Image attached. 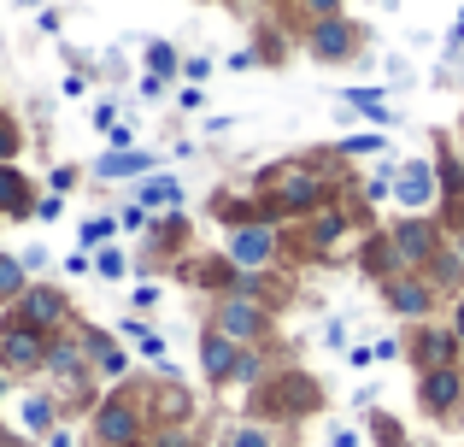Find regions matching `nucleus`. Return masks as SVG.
I'll return each instance as SVG.
<instances>
[{
    "instance_id": "nucleus-1",
    "label": "nucleus",
    "mask_w": 464,
    "mask_h": 447,
    "mask_svg": "<svg viewBox=\"0 0 464 447\" xmlns=\"http://www.w3.org/2000/svg\"><path fill=\"white\" fill-rule=\"evenodd\" d=\"M259 200L271 207V219H312L317 207H329V177L324 165L312 160H288V165H271L259 177Z\"/></svg>"
},
{
    "instance_id": "nucleus-2",
    "label": "nucleus",
    "mask_w": 464,
    "mask_h": 447,
    "mask_svg": "<svg viewBox=\"0 0 464 447\" xmlns=\"http://www.w3.org/2000/svg\"><path fill=\"white\" fill-rule=\"evenodd\" d=\"M148 394L136 383H118L89 406V442L94 447H141L148 442Z\"/></svg>"
},
{
    "instance_id": "nucleus-3",
    "label": "nucleus",
    "mask_w": 464,
    "mask_h": 447,
    "mask_svg": "<svg viewBox=\"0 0 464 447\" xmlns=\"http://www.w3.org/2000/svg\"><path fill=\"white\" fill-rule=\"evenodd\" d=\"M42 377L53 383L59 406H71V401H82V394H89L94 371H89V347H82V335H77V318H71V330L47 335V354H42Z\"/></svg>"
},
{
    "instance_id": "nucleus-4",
    "label": "nucleus",
    "mask_w": 464,
    "mask_h": 447,
    "mask_svg": "<svg viewBox=\"0 0 464 447\" xmlns=\"http://www.w3.org/2000/svg\"><path fill=\"white\" fill-rule=\"evenodd\" d=\"M206 330L229 335L236 347H265L276 330V312L271 300H247V295H218L212 312H206Z\"/></svg>"
},
{
    "instance_id": "nucleus-5",
    "label": "nucleus",
    "mask_w": 464,
    "mask_h": 447,
    "mask_svg": "<svg viewBox=\"0 0 464 447\" xmlns=\"http://www.w3.org/2000/svg\"><path fill=\"white\" fill-rule=\"evenodd\" d=\"M6 318L12 324H24V330H35V335H59V330H71V295L59 283H42V277H30L24 283V295L6 306Z\"/></svg>"
},
{
    "instance_id": "nucleus-6",
    "label": "nucleus",
    "mask_w": 464,
    "mask_h": 447,
    "mask_svg": "<svg viewBox=\"0 0 464 447\" xmlns=\"http://www.w3.org/2000/svg\"><path fill=\"white\" fill-rule=\"evenodd\" d=\"M224 259L236 271H271L283 259V229L276 224H236L224 236Z\"/></svg>"
},
{
    "instance_id": "nucleus-7",
    "label": "nucleus",
    "mask_w": 464,
    "mask_h": 447,
    "mask_svg": "<svg viewBox=\"0 0 464 447\" xmlns=\"http://www.w3.org/2000/svg\"><path fill=\"white\" fill-rule=\"evenodd\" d=\"M141 394H148V424L153 430L159 424H188V418H194V394H188V383L177 377V365H170V359L148 377V389H141Z\"/></svg>"
},
{
    "instance_id": "nucleus-8",
    "label": "nucleus",
    "mask_w": 464,
    "mask_h": 447,
    "mask_svg": "<svg viewBox=\"0 0 464 447\" xmlns=\"http://www.w3.org/2000/svg\"><path fill=\"white\" fill-rule=\"evenodd\" d=\"M42 354H47V335L24 330L0 312V377H42Z\"/></svg>"
},
{
    "instance_id": "nucleus-9",
    "label": "nucleus",
    "mask_w": 464,
    "mask_h": 447,
    "mask_svg": "<svg viewBox=\"0 0 464 447\" xmlns=\"http://www.w3.org/2000/svg\"><path fill=\"white\" fill-rule=\"evenodd\" d=\"M388 248H394L400 271H423V265L441 253V236H435V224L423 219V212H411V219H400L394 229H388Z\"/></svg>"
},
{
    "instance_id": "nucleus-10",
    "label": "nucleus",
    "mask_w": 464,
    "mask_h": 447,
    "mask_svg": "<svg viewBox=\"0 0 464 447\" xmlns=\"http://www.w3.org/2000/svg\"><path fill=\"white\" fill-rule=\"evenodd\" d=\"M306 53L324 59V65H341V59H353V53H359V24H347V18H312Z\"/></svg>"
},
{
    "instance_id": "nucleus-11",
    "label": "nucleus",
    "mask_w": 464,
    "mask_h": 447,
    "mask_svg": "<svg viewBox=\"0 0 464 447\" xmlns=\"http://www.w3.org/2000/svg\"><path fill=\"white\" fill-rule=\"evenodd\" d=\"M382 300L400 312V318H430L435 283H430V277H418V271H394V277L382 283Z\"/></svg>"
},
{
    "instance_id": "nucleus-12",
    "label": "nucleus",
    "mask_w": 464,
    "mask_h": 447,
    "mask_svg": "<svg viewBox=\"0 0 464 447\" xmlns=\"http://www.w3.org/2000/svg\"><path fill=\"white\" fill-rule=\"evenodd\" d=\"M182 283L188 288H206V295H229V288H236V265L224 259V253H188V259H182Z\"/></svg>"
},
{
    "instance_id": "nucleus-13",
    "label": "nucleus",
    "mask_w": 464,
    "mask_h": 447,
    "mask_svg": "<svg viewBox=\"0 0 464 447\" xmlns=\"http://www.w3.org/2000/svg\"><path fill=\"white\" fill-rule=\"evenodd\" d=\"M236 354H241V347L229 342V335L200 330V377L212 383V389H229V377H236Z\"/></svg>"
},
{
    "instance_id": "nucleus-14",
    "label": "nucleus",
    "mask_w": 464,
    "mask_h": 447,
    "mask_svg": "<svg viewBox=\"0 0 464 447\" xmlns=\"http://www.w3.org/2000/svg\"><path fill=\"white\" fill-rule=\"evenodd\" d=\"M394 200L406 212H423L435 200V165L430 160H411V165H400L394 171Z\"/></svg>"
},
{
    "instance_id": "nucleus-15",
    "label": "nucleus",
    "mask_w": 464,
    "mask_h": 447,
    "mask_svg": "<svg viewBox=\"0 0 464 447\" xmlns=\"http://www.w3.org/2000/svg\"><path fill=\"white\" fill-rule=\"evenodd\" d=\"M35 195H42V189H35L18 165H0V219H18V224L35 219Z\"/></svg>"
},
{
    "instance_id": "nucleus-16",
    "label": "nucleus",
    "mask_w": 464,
    "mask_h": 447,
    "mask_svg": "<svg viewBox=\"0 0 464 447\" xmlns=\"http://www.w3.org/2000/svg\"><path fill=\"white\" fill-rule=\"evenodd\" d=\"M459 394H464V383H459V371H453V365L423 371V383H418L423 413H453V406H459Z\"/></svg>"
},
{
    "instance_id": "nucleus-17",
    "label": "nucleus",
    "mask_w": 464,
    "mask_h": 447,
    "mask_svg": "<svg viewBox=\"0 0 464 447\" xmlns=\"http://www.w3.org/2000/svg\"><path fill=\"white\" fill-rule=\"evenodd\" d=\"M453 347H459L453 330H441V324H423L418 342H411V359H418L423 371H441V365H453Z\"/></svg>"
},
{
    "instance_id": "nucleus-18",
    "label": "nucleus",
    "mask_w": 464,
    "mask_h": 447,
    "mask_svg": "<svg viewBox=\"0 0 464 447\" xmlns=\"http://www.w3.org/2000/svg\"><path fill=\"white\" fill-rule=\"evenodd\" d=\"M353 236V212L347 207H317L312 212V253H335Z\"/></svg>"
},
{
    "instance_id": "nucleus-19",
    "label": "nucleus",
    "mask_w": 464,
    "mask_h": 447,
    "mask_svg": "<svg viewBox=\"0 0 464 447\" xmlns=\"http://www.w3.org/2000/svg\"><path fill=\"white\" fill-rule=\"evenodd\" d=\"M136 207L148 212V219H153V212H177V207H182V183H177L170 171L148 177V183H136Z\"/></svg>"
},
{
    "instance_id": "nucleus-20",
    "label": "nucleus",
    "mask_w": 464,
    "mask_h": 447,
    "mask_svg": "<svg viewBox=\"0 0 464 447\" xmlns=\"http://www.w3.org/2000/svg\"><path fill=\"white\" fill-rule=\"evenodd\" d=\"M18 418H24V430H30V436H47V430L65 418V406H59V394L30 389V394H24V406H18Z\"/></svg>"
},
{
    "instance_id": "nucleus-21",
    "label": "nucleus",
    "mask_w": 464,
    "mask_h": 447,
    "mask_svg": "<svg viewBox=\"0 0 464 447\" xmlns=\"http://www.w3.org/2000/svg\"><path fill=\"white\" fill-rule=\"evenodd\" d=\"M153 171V153L130 148V153H101V165H94V183H124V177H148Z\"/></svg>"
},
{
    "instance_id": "nucleus-22",
    "label": "nucleus",
    "mask_w": 464,
    "mask_h": 447,
    "mask_svg": "<svg viewBox=\"0 0 464 447\" xmlns=\"http://www.w3.org/2000/svg\"><path fill=\"white\" fill-rule=\"evenodd\" d=\"M118 236H124V229H118L112 212H94V219H82V229H77V248L82 253H101V248H112Z\"/></svg>"
},
{
    "instance_id": "nucleus-23",
    "label": "nucleus",
    "mask_w": 464,
    "mask_h": 447,
    "mask_svg": "<svg viewBox=\"0 0 464 447\" xmlns=\"http://www.w3.org/2000/svg\"><path fill=\"white\" fill-rule=\"evenodd\" d=\"M229 383H241V389L271 383V359H265V347H241V354H236V377H229Z\"/></svg>"
},
{
    "instance_id": "nucleus-24",
    "label": "nucleus",
    "mask_w": 464,
    "mask_h": 447,
    "mask_svg": "<svg viewBox=\"0 0 464 447\" xmlns=\"http://www.w3.org/2000/svg\"><path fill=\"white\" fill-rule=\"evenodd\" d=\"M24 283H30V271L18 265V253H0V306H12L24 295Z\"/></svg>"
},
{
    "instance_id": "nucleus-25",
    "label": "nucleus",
    "mask_w": 464,
    "mask_h": 447,
    "mask_svg": "<svg viewBox=\"0 0 464 447\" xmlns=\"http://www.w3.org/2000/svg\"><path fill=\"white\" fill-rule=\"evenodd\" d=\"M118 335H130V342H136L153 365H165V342H159V330H148L141 318H124V324H118Z\"/></svg>"
},
{
    "instance_id": "nucleus-26",
    "label": "nucleus",
    "mask_w": 464,
    "mask_h": 447,
    "mask_svg": "<svg viewBox=\"0 0 464 447\" xmlns=\"http://www.w3.org/2000/svg\"><path fill=\"white\" fill-rule=\"evenodd\" d=\"M24 141H30V136H24V124H18V118L6 112V106H0V165H18Z\"/></svg>"
},
{
    "instance_id": "nucleus-27",
    "label": "nucleus",
    "mask_w": 464,
    "mask_h": 447,
    "mask_svg": "<svg viewBox=\"0 0 464 447\" xmlns=\"http://www.w3.org/2000/svg\"><path fill=\"white\" fill-rule=\"evenodd\" d=\"M148 71H153V77H182V53H177V47H170V42H148Z\"/></svg>"
},
{
    "instance_id": "nucleus-28",
    "label": "nucleus",
    "mask_w": 464,
    "mask_h": 447,
    "mask_svg": "<svg viewBox=\"0 0 464 447\" xmlns=\"http://www.w3.org/2000/svg\"><path fill=\"white\" fill-rule=\"evenodd\" d=\"M224 447H276V430H271V424H253V418H247V424H236V430L224 436Z\"/></svg>"
},
{
    "instance_id": "nucleus-29",
    "label": "nucleus",
    "mask_w": 464,
    "mask_h": 447,
    "mask_svg": "<svg viewBox=\"0 0 464 447\" xmlns=\"http://www.w3.org/2000/svg\"><path fill=\"white\" fill-rule=\"evenodd\" d=\"M347 106H359L364 118H376V124H388V101H382V89H347Z\"/></svg>"
},
{
    "instance_id": "nucleus-30",
    "label": "nucleus",
    "mask_w": 464,
    "mask_h": 447,
    "mask_svg": "<svg viewBox=\"0 0 464 447\" xmlns=\"http://www.w3.org/2000/svg\"><path fill=\"white\" fill-rule=\"evenodd\" d=\"M47 189H53V195H71V189H82V165H53V171H47Z\"/></svg>"
},
{
    "instance_id": "nucleus-31",
    "label": "nucleus",
    "mask_w": 464,
    "mask_h": 447,
    "mask_svg": "<svg viewBox=\"0 0 464 447\" xmlns=\"http://www.w3.org/2000/svg\"><path fill=\"white\" fill-rule=\"evenodd\" d=\"M94 277L118 283V277H124V253H118V248H101V253H94Z\"/></svg>"
},
{
    "instance_id": "nucleus-32",
    "label": "nucleus",
    "mask_w": 464,
    "mask_h": 447,
    "mask_svg": "<svg viewBox=\"0 0 464 447\" xmlns=\"http://www.w3.org/2000/svg\"><path fill=\"white\" fill-rule=\"evenodd\" d=\"M136 148V124H124V118H118L112 130H106V153H130Z\"/></svg>"
},
{
    "instance_id": "nucleus-33",
    "label": "nucleus",
    "mask_w": 464,
    "mask_h": 447,
    "mask_svg": "<svg viewBox=\"0 0 464 447\" xmlns=\"http://www.w3.org/2000/svg\"><path fill=\"white\" fill-rule=\"evenodd\" d=\"M59 212H65V195H53V189H42V195H35V219H42V224H53Z\"/></svg>"
},
{
    "instance_id": "nucleus-34",
    "label": "nucleus",
    "mask_w": 464,
    "mask_h": 447,
    "mask_svg": "<svg viewBox=\"0 0 464 447\" xmlns=\"http://www.w3.org/2000/svg\"><path fill=\"white\" fill-rule=\"evenodd\" d=\"M341 153H347V160H359V153H382V136H347Z\"/></svg>"
},
{
    "instance_id": "nucleus-35",
    "label": "nucleus",
    "mask_w": 464,
    "mask_h": 447,
    "mask_svg": "<svg viewBox=\"0 0 464 447\" xmlns=\"http://www.w3.org/2000/svg\"><path fill=\"white\" fill-rule=\"evenodd\" d=\"M394 195V171H376L371 183H364V200H388Z\"/></svg>"
},
{
    "instance_id": "nucleus-36",
    "label": "nucleus",
    "mask_w": 464,
    "mask_h": 447,
    "mask_svg": "<svg viewBox=\"0 0 464 447\" xmlns=\"http://www.w3.org/2000/svg\"><path fill=\"white\" fill-rule=\"evenodd\" d=\"M118 229H148V212H141L136 200H124V207H118Z\"/></svg>"
},
{
    "instance_id": "nucleus-37",
    "label": "nucleus",
    "mask_w": 464,
    "mask_h": 447,
    "mask_svg": "<svg viewBox=\"0 0 464 447\" xmlns=\"http://www.w3.org/2000/svg\"><path fill=\"white\" fill-rule=\"evenodd\" d=\"M182 77H188V83H206V77H212V59H200V53L182 59Z\"/></svg>"
},
{
    "instance_id": "nucleus-38",
    "label": "nucleus",
    "mask_w": 464,
    "mask_h": 447,
    "mask_svg": "<svg viewBox=\"0 0 464 447\" xmlns=\"http://www.w3.org/2000/svg\"><path fill=\"white\" fill-rule=\"evenodd\" d=\"M165 89H170V83H165V77H153V71H141V89H136V94H141V101H159V94H165Z\"/></svg>"
},
{
    "instance_id": "nucleus-39",
    "label": "nucleus",
    "mask_w": 464,
    "mask_h": 447,
    "mask_svg": "<svg viewBox=\"0 0 464 447\" xmlns=\"http://www.w3.org/2000/svg\"><path fill=\"white\" fill-rule=\"evenodd\" d=\"M259 47H241V53H229V71H253V65H259Z\"/></svg>"
},
{
    "instance_id": "nucleus-40",
    "label": "nucleus",
    "mask_w": 464,
    "mask_h": 447,
    "mask_svg": "<svg viewBox=\"0 0 464 447\" xmlns=\"http://www.w3.org/2000/svg\"><path fill=\"white\" fill-rule=\"evenodd\" d=\"M118 124V106L112 101H101V106H94V130H101V136H106V130H112Z\"/></svg>"
},
{
    "instance_id": "nucleus-41",
    "label": "nucleus",
    "mask_w": 464,
    "mask_h": 447,
    "mask_svg": "<svg viewBox=\"0 0 464 447\" xmlns=\"http://www.w3.org/2000/svg\"><path fill=\"white\" fill-rule=\"evenodd\" d=\"M130 306H136V312H153V306H159V288H153V283L136 288V295H130Z\"/></svg>"
},
{
    "instance_id": "nucleus-42",
    "label": "nucleus",
    "mask_w": 464,
    "mask_h": 447,
    "mask_svg": "<svg viewBox=\"0 0 464 447\" xmlns=\"http://www.w3.org/2000/svg\"><path fill=\"white\" fill-rule=\"evenodd\" d=\"M42 447H77V436H71L65 424H53V430H47V436H42Z\"/></svg>"
},
{
    "instance_id": "nucleus-43",
    "label": "nucleus",
    "mask_w": 464,
    "mask_h": 447,
    "mask_svg": "<svg viewBox=\"0 0 464 447\" xmlns=\"http://www.w3.org/2000/svg\"><path fill=\"white\" fill-rule=\"evenodd\" d=\"M177 101H182V112H200V106H206V89H200V83H194V89H182Z\"/></svg>"
},
{
    "instance_id": "nucleus-44",
    "label": "nucleus",
    "mask_w": 464,
    "mask_h": 447,
    "mask_svg": "<svg viewBox=\"0 0 464 447\" xmlns=\"http://www.w3.org/2000/svg\"><path fill=\"white\" fill-rule=\"evenodd\" d=\"M312 18H341V0H306Z\"/></svg>"
},
{
    "instance_id": "nucleus-45",
    "label": "nucleus",
    "mask_w": 464,
    "mask_h": 447,
    "mask_svg": "<svg viewBox=\"0 0 464 447\" xmlns=\"http://www.w3.org/2000/svg\"><path fill=\"white\" fill-rule=\"evenodd\" d=\"M65 271H71V277H89V271H94V259H89V253L77 248V253H71V259H65Z\"/></svg>"
},
{
    "instance_id": "nucleus-46",
    "label": "nucleus",
    "mask_w": 464,
    "mask_h": 447,
    "mask_svg": "<svg viewBox=\"0 0 464 447\" xmlns=\"http://www.w3.org/2000/svg\"><path fill=\"white\" fill-rule=\"evenodd\" d=\"M18 265H24V271H42L47 253H42V248H24V253H18Z\"/></svg>"
},
{
    "instance_id": "nucleus-47",
    "label": "nucleus",
    "mask_w": 464,
    "mask_h": 447,
    "mask_svg": "<svg viewBox=\"0 0 464 447\" xmlns=\"http://www.w3.org/2000/svg\"><path fill=\"white\" fill-rule=\"evenodd\" d=\"M89 94V77H65V101H82Z\"/></svg>"
},
{
    "instance_id": "nucleus-48",
    "label": "nucleus",
    "mask_w": 464,
    "mask_h": 447,
    "mask_svg": "<svg viewBox=\"0 0 464 447\" xmlns=\"http://www.w3.org/2000/svg\"><path fill=\"white\" fill-rule=\"evenodd\" d=\"M447 259H453V265H459V277H464V229L453 236V253H447Z\"/></svg>"
},
{
    "instance_id": "nucleus-49",
    "label": "nucleus",
    "mask_w": 464,
    "mask_h": 447,
    "mask_svg": "<svg viewBox=\"0 0 464 447\" xmlns=\"http://www.w3.org/2000/svg\"><path fill=\"white\" fill-rule=\"evenodd\" d=\"M329 442H335V447H359V436H353V430H335Z\"/></svg>"
},
{
    "instance_id": "nucleus-50",
    "label": "nucleus",
    "mask_w": 464,
    "mask_h": 447,
    "mask_svg": "<svg viewBox=\"0 0 464 447\" xmlns=\"http://www.w3.org/2000/svg\"><path fill=\"white\" fill-rule=\"evenodd\" d=\"M453 335H459V342H464V300H459V306H453Z\"/></svg>"
},
{
    "instance_id": "nucleus-51",
    "label": "nucleus",
    "mask_w": 464,
    "mask_h": 447,
    "mask_svg": "<svg viewBox=\"0 0 464 447\" xmlns=\"http://www.w3.org/2000/svg\"><path fill=\"white\" fill-rule=\"evenodd\" d=\"M18 6H42V0H18Z\"/></svg>"
},
{
    "instance_id": "nucleus-52",
    "label": "nucleus",
    "mask_w": 464,
    "mask_h": 447,
    "mask_svg": "<svg viewBox=\"0 0 464 447\" xmlns=\"http://www.w3.org/2000/svg\"><path fill=\"white\" fill-rule=\"evenodd\" d=\"M459 35H464V18H459ZM459 35H453V42H459Z\"/></svg>"
},
{
    "instance_id": "nucleus-53",
    "label": "nucleus",
    "mask_w": 464,
    "mask_h": 447,
    "mask_svg": "<svg viewBox=\"0 0 464 447\" xmlns=\"http://www.w3.org/2000/svg\"><path fill=\"white\" fill-rule=\"evenodd\" d=\"M0 389H6V377H0Z\"/></svg>"
},
{
    "instance_id": "nucleus-54",
    "label": "nucleus",
    "mask_w": 464,
    "mask_h": 447,
    "mask_svg": "<svg viewBox=\"0 0 464 447\" xmlns=\"http://www.w3.org/2000/svg\"><path fill=\"white\" fill-rule=\"evenodd\" d=\"M0 312H6V306H0Z\"/></svg>"
},
{
    "instance_id": "nucleus-55",
    "label": "nucleus",
    "mask_w": 464,
    "mask_h": 447,
    "mask_svg": "<svg viewBox=\"0 0 464 447\" xmlns=\"http://www.w3.org/2000/svg\"><path fill=\"white\" fill-rule=\"evenodd\" d=\"M141 447H148V442H141Z\"/></svg>"
}]
</instances>
